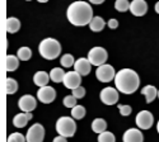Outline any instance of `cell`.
I'll use <instances>...</instances> for the list:
<instances>
[{
  "label": "cell",
  "instance_id": "6da1fadb",
  "mask_svg": "<svg viewBox=\"0 0 159 142\" xmlns=\"http://www.w3.org/2000/svg\"><path fill=\"white\" fill-rule=\"evenodd\" d=\"M66 17L75 27H84L93 19V9L89 3L78 0V2H74L69 5L68 10H66Z\"/></svg>",
  "mask_w": 159,
  "mask_h": 142
},
{
  "label": "cell",
  "instance_id": "7a4b0ae2",
  "mask_svg": "<svg viewBox=\"0 0 159 142\" xmlns=\"http://www.w3.org/2000/svg\"><path fill=\"white\" fill-rule=\"evenodd\" d=\"M115 85L118 92L124 94H132L136 92L140 85L139 75L131 69H122L116 74Z\"/></svg>",
  "mask_w": 159,
  "mask_h": 142
},
{
  "label": "cell",
  "instance_id": "3957f363",
  "mask_svg": "<svg viewBox=\"0 0 159 142\" xmlns=\"http://www.w3.org/2000/svg\"><path fill=\"white\" fill-rule=\"evenodd\" d=\"M38 52L46 60H55L61 54V45L55 38H45L38 46Z\"/></svg>",
  "mask_w": 159,
  "mask_h": 142
},
{
  "label": "cell",
  "instance_id": "277c9868",
  "mask_svg": "<svg viewBox=\"0 0 159 142\" xmlns=\"http://www.w3.org/2000/svg\"><path fill=\"white\" fill-rule=\"evenodd\" d=\"M56 132L64 137H73L76 132V123L71 117H60L56 122Z\"/></svg>",
  "mask_w": 159,
  "mask_h": 142
},
{
  "label": "cell",
  "instance_id": "5b68a950",
  "mask_svg": "<svg viewBox=\"0 0 159 142\" xmlns=\"http://www.w3.org/2000/svg\"><path fill=\"white\" fill-rule=\"evenodd\" d=\"M107 51L103 47H93L88 52V60L93 66H102L107 61Z\"/></svg>",
  "mask_w": 159,
  "mask_h": 142
},
{
  "label": "cell",
  "instance_id": "8992f818",
  "mask_svg": "<svg viewBox=\"0 0 159 142\" xmlns=\"http://www.w3.org/2000/svg\"><path fill=\"white\" fill-rule=\"evenodd\" d=\"M116 71L115 69L111 66V65H107L104 63L102 66H98L97 67V71H96V77L101 81V83H110L112 81L115 77H116Z\"/></svg>",
  "mask_w": 159,
  "mask_h": 142
},
{
  "label": "cell",
  "instance_id": "52a82bcc",
  "mask_svg": "<svg viewBox=\"0 0 159 142\" xmlns=\"http://www.w3.org/2000/svg\"><path fill=\"white\" fill-rule=\"evenodd\" d=\"M118 90L115 89V88H111V86H107L102 89V92L99 94V98L102 100L103 104L106 105H113L118 101Z\"/></svg>",
  "mask_w": 159,
  "mask_h": 142
},
{
  "label": "cell",
  "instance_id": "ba28073f",
  "mask_svg": "<svg viewBox=\"0 0 159 142\" xmlns=\"http://www.w3.org/2000/svg\"><path fill=\"white\" fill-rule=\"evenodd\" d=\"M27 142H42L45 138V128L42 124L36 123L31 126V128L27 131Z\"/></svg>",
  "mask_w": 159,
  "mask_h": 142
},
{
  "label": "cell",
  "instance_id": "9c48e42d",
  "mask_svg": "<svg viewBox=\"0 0 159 142\" xmlns=\"http://www.w3.org/2000/svg\"><path fill=\"white\" fill-rule=\"evenodd\" d=\"M135 122H136V126L140 128V130H149V128L153 126L154 117L149 110H141V112L138 113Z\"/></svg>",
  "mask_w": 159,
  "mask_h": 142
},
{
  "label": "cell",
  "instance_id": "30bf717a",
  "mask_svg": "<svg viewBox=\"0 0 159 142\" xmlns=\"http://www.w3.org/2000/svg\"><path fill=\"white\" fill-rule=\"evenodd\" d=\"M37 98L39 101H42L43 104H50V103H52L55 100L56 98V92L54 88L51 86H42L39 88V90L37 92Z\"/></svg>",
  "mask_w": 159,
  "mask_h": 142
},
{
  "label": "cell",
  "instance_id": "8fae6325",
  "mask_svg": "<svg viewBox=\"0 0 159 142\" xmlns=\"http://www.w3.org/2000/svg\"><path fill=\"white\" fill-rule=\"evenodd\" d=\"M62 83H64L65 88L74 90V89L80 86V84H82V75L78 74L76 71H69V72L65 74V77H64Z\"/></svg>",
  "mask_w": 159,
  "mask_h": 142
},
{
  "label": "cell",
  "instance_id": "7c38bea8",
  "mask_svg": "<svg viewBox=\"0 0 159 142\" xmlns=\"http://www.w3.org/2000/svg\"><path fill=\"white\" fill-rule=\"evenodd\" d=\"M130 11L135 17H143L148 11V4L145 0H132L130 4Z\"/></svg>",
  "mask_w": 159,
  "mask_h": 142
},
{
  "label": "cell",
  "instance_id": "4fadbf2b",
  "mask_svg": "<svg viewBox=\"0 0 159 142\" xmlns=\"http://www.w3.org/2000/svg\"><path fill=\"white\" fill-rule=\"evenodd\" d=\"M18 107L20 108L22 112L27 113V112H32L33 109H36L37 107V101L32 95H23L19 100H18Z\"/></svg>",
  "mask_w": 159,
  "mask_h": 142
},
{
  "label": "cell",
  "instance_id": "5bb4252c",
  "mask_svg": "<svg viewBox=\"0 0 159 142\" xmlns=\"http://www.w3.org/2000/svg\"><path fill=\"white\" fill-rule=\"evenodd\" d=\"M124 142H144L143 132L138 128H130L124 133Z\"/></svg>",
  "mask_w": 159,
  "mask_h": 142
},
{
  "label": "cell",
  "instance_id": "9a60e30c",
  "mask_svg": "<svg viewBox=\"0 0 159 142\" xmlns=\"http://www.w3.org/2000/svg\"><path fill=\"white\" fill-rule=\"evenodd\" d=\"M90 66L92 63L89 62L88 58H83L80 57L79 60L75 61V65H74V69L78 74H80L82 76H87L89 72H90Z\"/></svg>",
  "mask_w": 159,
  "mask_h": 142
},
{
  "label": "cell",
  "instance_id": "2e32d148",
  "mask_svg": "<svg viewBox=\"0 0 159 142\" xmlns=\"http://www.w3.org/2000/svg\"><path fill=\"white\" fill-rule=\"evenodd\" d=\"M33 81L37 86L42 88V86H47L48 81H50V74L45 72V71H38L34 74L33 76Z\"/></svg>",
  "mask_w": 159,
  "mask_h": 142
},
{
  "label": "cell",
  "instance_id": "e0dca14e",
  "mask_svg": "<svg viewBox=\"0 0 159 142\" xmlns=\"http://www.w3.org/2000/svg\"><path fill=\"white\" fill-rule=\"evenodd\" d=\"M143 95L145 97V100H147V103H152L157 97H158V90L155 89V86L153 85H147L144 86L143 90H141Z\"/></svg>",
  "mask_w": 159,
  "mask_h": 142
},
{
  "label": "cell",
  "instance_id": "ac0fdd59",
  "mask_svg": "<svg viewBox=\"0 0 159 142\" xmlns=\"http://www.w3.org/2000/svg\"><path fill=\"white\" fill-rule=\"evenodd\" d=\"M19 66V58L18 56H13V55H8L7 56V61H5V67L8 72H13L16 71Z\"/></svg>",
  "mask_w": 159,
  "mask_h": 142
},
{
  "label": "cell",
  "instance_id": "d6986e66",
  "mask_svg": "<svg viewBox=\"0 0 159 142\" xmlns=\"http://www.w3.org/2000/svg\"><path fill=\"white\" fill-rule=\"evenodd\" d=\"M107 128V122H106L103 118H96L93 122H92V131L96 133H102L106 131Z\"/></svg>",
  "mask_w": 159,
  "mask_h": 142
},
{
  "label": "cell",
  "instance_id": "ffe728a7",
  "mask_svg": "<svg viewBox=\"0 0 159 142\" xmlns=\"http://www.w3.org/2000/svg\"><path fill=\"white\" fill-rule=\"evenodd\" d=\"M104 25H106V23L102 17H93L92 22L89 23V28L93 32H101V31H103Z\"/></svg>",
  "mask_w": 159,
  "mask_h": 142
},
{
  "label": "cell",
  "instance_id": "44dd1931",
  "mask_svg": "<svg viewBox=\"0 0 159 142\" xmlns=\"http://www.w3.org/2000/svg\"><path fill=\"white\" fill-rule=\"evenodd\" d=\"M5 25H7V32L8 33H16L20 28V22L14 17H10V18L7 19V24Z\"/></svg>",
  "mask_w": 159,
  "mask_h": 142
},
{
  "label": "cell",
  "instance_id": "7402d4cb",
  "mask_svg": "<svg viewBox=\"0 0 159 142\" xmlns=\"http://www.w3.org/2000/svg\"><path fill=\"white\" fill-rule=\"evenodd\" d=\"M65 74L66 72L61 67H54L50 72V79L54 83H61V81H64Z\"/></svg>",
  "mask_w": 159,
  "mask_h": 142
},
{
  "label": "cell",
  "instance_id": "603a6c76",
  "mask_svg": "<svg viewBox=\"0 0 159 142\" xmlns=\"http://www.w3.org/2000/svg\"><path fill=\"white\" fill-rule=\"evenodd\" d=\"M28 117H27V114L25 113H19V114H17L14 118H13V124H14L17 128H23V127H25L27 126V123H28Z\"/></svg>",
  "mask_w": 159,
  "mask_h": 142
},
{
  "label": "cell",
  "instance_id": "cb8c5ba5",
  "mask_svg": "<svg viewBox=\"0 0 159 142\" xmlns=\"http://www.w3.org/2000/svg\"><path fill=\"white\" fill-rule=\"evenodd\" d=\"M17 56H18V58L22 60V61H27V60H30V58L32 57V51H31V48H28V47H20V48L17 51Z\"/></svg>",
  "mask_w": 159,
  "mask_h": 142
},
{
  "label": "cell",
  "instance_id": "d4e9b609",
  "mask_svg": "<svg viewBox=\"0 0 159 142\" xmlns=\"http://www.w3.org/2000/svg\"><path fill=\"white\" fill-rule=\"evenodd\" d=\"M5 90L7 94H14L18 90V83L14 79H11V77H8L5 81Z\"/></svg>",
  "mask_w": 159,
  "mask_h": 142
},
{
  "label": "cell",
  "instance_id": "484cf974",
  "mask_svg": "<svg viewBox=\"0 0 159 142\" xmlns=\"http://www.w3.org/2000/svg\"><path fill=\"white\" fill-rule=\"evenodd\" d=\"M71 117L74 119H82L85 117V108L83 105H75L71 108Z\"/></svg>",
  "mask_w": 159,
  "mask_h": 142
},
{
  "label": "cell",
  "instance_id": "4316f807",
  "mask_svg": "<svg viewBox=\"0 0 159 142\" xmlns=\"http://www.w3.org/2000/svg\"><path fill=\"white\" fill-rule=\"evenodd\" d=\"M60 62H61V66L62 67H71V66L75 65V60H74L73 55H70V54H65L61 57Z\"/></svg>",
  "mask_w": 159,
  "mask_h": 142
},
{
  "label": "cell",
  "instance_id": "83f0119b",
  "mask_svg": "<svg viewBox=\"0 0 159 142\" xmlns=\"http://www.w3.org/2000/svg\"><path fill=\"white\" fill-rule=\"evenodd\" d=\"M130 4H131V3H129V0H116L115 8H116L117 11L124 13V11L130 10Z\"/></svg>",
  "mask_w": 159,
  "mask_h": 142
},
{
  "label": "cell",
  "instance_id": "f1b7e54d",
  "mask_svg": "<svg viewBox=\"0 0 159 142\" xmlns=\"http://www.w3.org/2000/svg\"><path fill=\"white\" fill-rule=\"evenodd\" d=\"M98 142H116V138L112 132L104 131L98 135Z\"/></svg>",
  "mask_w": 159,
  "mask_h": 142
},
{
  "label": "cell",
  "instance_id": "f546056e",
  "mask_svg": "<svg viewBox=\"0 0 159 142\" xmlns=\"http://www.w3.org/2000/svg\"><path fill=\"white\" fill-rule=\"evenodd\" d=\"M76 100H78V99L71 94V95H66L62 101H64V105H65L66 108H74L75 105H78V104H76Z\"/></svg>",
  "mask_w": 159,
  "mask_h": 142
},
{
  "label": "cell",
  "instance_id": "4dcf8cb0",
  "mask_svg": "<svg viewBox=\"0 0 159 142\" xmlns=\"http://www.w3.org/2000/svg\"><path fill=\"white\" fill-rule=\"evenodd\" d=\"M8 142H27V138H25L22 133H11L9 137H8Z\"/></svg>",
  "mask_w": 159,
  "mask_h": 142
},
{
  "label": "cell",
  "instance_id": "1f68e13d",
  "mask_svg": "<svg viewBox=\"0 0 159 142\" xmlns=\"http://www.w3.org/2000/svg\"><path fill=\"white\" fill-rule=\"evenodd\" d=\"M73 95H74L76 99H82V98L85 95V89L80 85L79 88H76V89L73 90Z\"/></svg>",
  "mask_w": 159,
  "mask_h": 142
},
{
  "label": "cell",
  "instance_id": "d6a6232c",
  "mask_svg": "<svg viewBox=\"0 0 159 142\" xmlns=\"http://www.w3.org/2000/svg\"><path fill=\"white\" fill-rule=\"evenodd\" d=\"M118 110H120L121 115H124V117H127V115H130L131 112H132L130 105H122V104L118 105Z\"/></svg>",
  "mask_w": 159,
  "mask_h": 142
},
{
  "label": "cell",
  "instance_id": "836d02e7",
  "mask_svg": "<svg viewBox=\"0 0 159 142\" xmlns=\"http://www.w3.org/2000/svg\"><path fill=\"white\" fill-rule=\"evenodd\" d=\"M107 25H108V27L111 28V29H116L117 27H118V20L117 19H110L108 20V23H107Z\"/></svg>",
  "mask_w": 159,
  "mask_h": 142
},
{
  "label": "cell",
  "instance_id": "e575fe53",
  "mask_svg": "<svg viewBox=\"0 0 159 142\" xmlns=\"http://www.w3.org/2000/svg\"><path fill=\"white\" fill-rule=\"evenodd\" d=\"M52 142H68V140H66V137H64V136H57V137H55L54 138V141Z\"/></svg>",
  "mask_w": 159,
  "mask_h": 142
},
{
  "label": "cell",
  "instance_id": "d590c367",
  "mask_svg": "<svg viewBox=\"0 0 159 142\" xmlns=\"http://www.w3.org/2000/svg\"><path fill=\"white\" fill-rule=\"evenodd\" d=\"M103 2H104V0H89V3L96 4V5H99V4H102Z\"/></svg>",
  "mask_w": 159,
  "mask_h": 142
},
{
  "label": "cell",
  "instance_id": "8d00e7d4",
  "mask_svg": "<svg viewBox=\"0 0 159 142\" xmlns=\"http://www.w3.org/2000/svg\"><path fill=\"white\" fill-rule=\"evenodd\" d=\"M25 114H27V117H28V119L31 121V119H32V117H33V115H32V113H31V112H27V113H25Z\"/></svg>",
  "mask_w": 159,
  "mask_h": 142
},
{
  "label": "cell",
  "instance_id": "74e56055",
  "mask_svg": "<svg viewBox=\"0 0 159 142\" xmlns=\"http://www.w3.org/2000/svg\"><path fill=\"white\" fill-rule=\"evenodd\" d=\"M154 8H155V11H157L158 14H159V2H158V3L155 4V6H154Z\"/></svg>",
  "mask_w": 159,
  "mask_h": 142
},
{
  "label": "cell",
  "instance_id": "f35d334b",
  "mask_svg": "<svg viewBox=\"0 0 159 142\" xmlns=\"http://www.w3.org/2000/svg\"><path fill=\"white\" fill-rule=\"evenodd\" d=\"M37 2H38V3H47L48 0H37Z\"/></svg>",
  "mask_w": 159,
  "mask_h": 142
},
{
  "label": "cell",
  "instance_id": "ab89813d",
  "mask_svg": "<svg viewBox=\"0 0 159 142\" xmlns=\"http://www.w3.org/2000/svg\"><path fill=\"white\" fill-rule=\"evenodd\" d=\"M157 131H158V133H159V122L157 123Z\"/></svg>",
  "mask_w": 159,
  "mask_h": 142
},
{
  "label": "cell",
  "instance_id": "60d3db41",
  "mask_svg": "<svg viewBox=\"0 0 159 142\" xmlns=\"http://www.w3.org/2000/svg\"><path fill=\"white\" fill-rule=\"evenodd\" d=\"M158 98H159V90H158Z\"/></svg>",
  "mask_w": 159,
  "mask_h": 142
},
{
  "label": "cell",
  "instance_id": "b9f144b4",
  "mask_svg": "<svg viewBox=\"0 0 159 142\" xmlns=\"http://www.w3.org/2000/svg\"><path fill=\"white\" fill-rule=\"evenodd\" d=\"M25 2H31V0H25Z\"/></svg>",
  "mask_w": 159,
  "mask_h": 142
}]
</instances>
